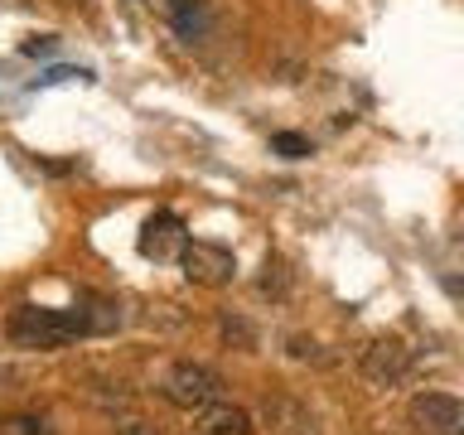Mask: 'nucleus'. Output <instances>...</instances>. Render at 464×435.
I'll list each match as a JSON object with an SVG mask.
<instances>
[{
	"label": "nucleus",
	"instance_id": "7",
	"mask_svg": "<svg viewBox=\"0 0 464 435\" xmlns=\"http://www.w3.org/2000/svg\"><path fill=\"white\" fill-rule=\"evenodd\" d=\"M198 435H252V416H246L242 406L213 401V406H203V416H198Z\"/></svg>",
	"mask_w": 464,
	"mask_h": 435
},
{
	"label": "nucleus",
	"instance_id": "4",
	"mask_svg": "<svg viewBox=\"0 0 464 435\" xmlns=\"http://www.w3.org/2000/svg\"><path fill=\"white\" fill-rule=\"evenodd\" d=\"M179 266H184V276L194 285L218 290V285H227L232 276H237V256H232L223 242H184Z\"/></svg>",
	"mask_w": 464,
	"mask_h": 435
},
{
	"label": "nucleus",
	"instance_id": "9",
	"mask_svg": "<svg viewBox=\"0 0 464 435\" xmlns=\"http://www.w3.org/2000/svg\"><path fill=\"white\" fill-rule=\"evenodd\" d=\"M82 314H87V334H111L121 324V304L107 300V295H82Z\"/></svg>",
	"mask_w": 464,
	"mask_h": 435
},
{
	"label": "nucleus",
	"instance_id": "8",
	"mask_svg": "<svg viewBox=\"0 0 464 435\" xmlns=\"http://www.w3.org/2000/svg\"><path fill=\"white\" fill-rule=\"evenodd\" d=\"M208 29H213V14L203 0H179V5H174V34L179 39H203Z\"/></svg>",
	"mask_w": 464,
	"mask_h": 435
},
{
	"label": "nucleus",
	"instance_id": "5",
	"mask_svg": "<svg viewBox=\"0 0 464 435\" xmlns=\"http://www.w3.org/2000/svg\"><path fill=\"white\" fill-rule=\"evenodd\" d=\"M184 223H179V213H155L150 223L140 227V256H150V261H179L184 252Z\"/></svg>",
	"mask_w": 464,
	"mask_h": 435
},
{
	"label": "nucleus",
	"instance_id": "2",
	"mask_svg": "<svg viewBox=\"0 0 464 435\" xmlns=\"http://www.w3.org/2000/svg\"><path fill=\"white\" fill-rule=\"evenodd\" d=\"M169 406H179V411H203V406H213L223 397V377H218L208 362H174L165 372V382H160Z\"/></svg>",
	"mask_w": 464,
	"mask_h": 435
},
{
	"label": "nucleus",
	"instance_id": "1",
	"mask_svg": "<svg viewBox=\"0 0 464 435\" xmlns=\"http://www.w3.org/2000/svg\"><path fill=\"white\" fill-rule=\"evenodd\" d=\"M5 334H10L14 348H39V353H49V348H63L72 339H87V314H82V304H72V310L20 304V310H10V319H5Z\"/></svg>",
	"mask_w": 464,
	"mask_h": 435
},
{
	"label": "nucleus",
	"instance_id": "13",
	"mask_svg": "<svg viewBox=\"0 0 464 435\" xmlns=\"http://www.w3.org/2000/svg\"><path fill=\"white\" fill-rule=\"evenodd\" d=\"M24 53H29V58H39V53H53V39H49V34H44V39H29V44H24Z\"/></svg>",
	"mask_w": 464,
	"mask_h": 435
},
{
	"label": "nucleus",
	"instance_id": "3",
	"mask_svg": "<svg viewBox=\"0 0 464 435\" xmlns=\"http://www.w3.org/2000/svg\"><path fill=\"white\" fill-rule=\"evenodd\" d=\"M406 420L416 435H464V401L445 392H416L406 401Z\"/></svg>",
	"mask_w": 464,
	"mask_h": 435
},
{
	"label": "nucleus",
	"instance_id": "12",
	"mask_svg": "<svg viewBox=\"0 0 464 435\" xmlns=\"http://www.w3.org/2000/svg\"><path fill=\"white\" fill-rule=\"evenodd\" d=\"M223 339H227V343H232V339H237L242 348H252V329H246V324H242V319H237V324H232V319H227V324H223Z\"/></svg>",
	"mask_w": 464,
	"mask_h": 435
},
{
	"label": "nucleus",
	"instance_id": "6",
	"mask_svg": "<svg viewBox=\"0 0 464 435\" xmlns=\"http://www.w3.org/2000/svg\"><path fill=\"white\" fill-rule=\"evenodd\" d=\"M406 368H411V353H406L401 339H372L368 348H362V377L368 382H397V377H406Z\"/></svg>",
	"mask_w": 464,
	"mask_h": 435
},
{
	"label": "nucleus",
	"instance_id": "10",
	"mask_svg": "<svg viewBox=\"0 0 464 435\" xmlns=\"http://www.w3.org/2000/svg\"><path fill=\"white\" fill-rule=\"evenodd\" d=\"M271 150L285 155V160H304V155H314V145L304 140L300 130H276V136H271Z\"/></svg>",
	"mask_w": 464,
	"mask_h": 435
},
{
	"label": "nucleus",
	"instance_id": "14",
	"mask_svg": "<svg viewBox=\"0 0 464 435\" xmlns=\"http://www.w3.org/2000/svg\"><path fill=\"white\" fill-rule=\"evenodd\" d=\"M116 435H155V426H145V420H126Z\"/></svg>",
	"mask_w": 464,
	"mask_h": 435
},
{
	"label": "nucleus",
	"instance_id": "11",
	"mask_svg": "<svg viewBox=\"0 0 464 435\" xmlns=\"http://www.w3.org/2000/svg\"><path fill=\"white\" fill-rule=\"evenodd\" d=\"M0 435H58L44 416H5L0 420Z\"/></svg>",
	"mask_w": 464,
	"mask_h": 435
}]
</instances>
